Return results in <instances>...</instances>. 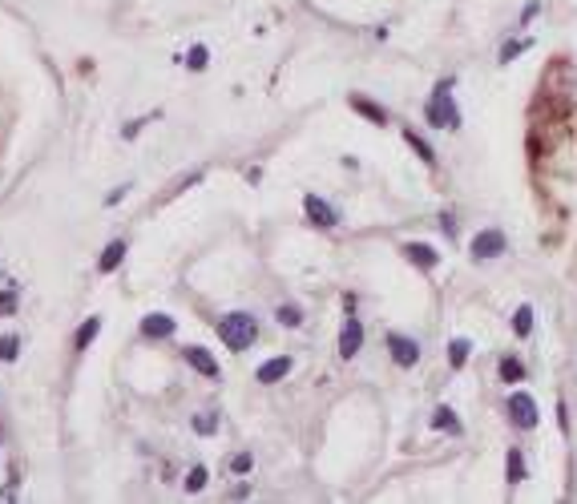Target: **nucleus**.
<instances>
[{
	"label": "nucleus",
	"mask_w": 577,
	"mask_h": 504,
	"mask_svg": "<svg viewBox=\"0 0 577 504\" xmlns=\"http://www.w3.org/2000/svg\"><path fill=\"white\" fill-rule=\"evenodd\" d=\"M254 335H258V327H254L251 315H242V311H234L227 319H218V339L231 347V351H247L254 343Z\"/></svg>",
	"instance_id": "obj_1"
},
{
	"label": "nucleus",
	"mask_w": 577,
	"mask_h": 504,
	"mask_svg": "<svg viewBox=\"0 0 577 504\" xmlns=\"http://www.w3.org/2000/svg\"><path fill=\"white\" fill-rule=\"evenodd\" d=\"M448 89H452V81H444V85H436V93H432V101H428V125H444V129H456L461 125V114H456V105H452V97H448Z\"/></svg>",
	"instance_id": "obj_2"
},
{
	"label": "nucleus",
	"mask_w": 577,
	"mask_h": 504,
	"mask_svg": "<svg viewBox=\"0 0 577 504\" xmlns=\"http://www.w3.org/2000/svg\"><path fill=\"white\" fill-rule=\"evenodd\" d=\"M508 420L521 428V432H529V428H537V399L533 395H525V391H513L508 395Z\"/></svg>",
	"instance_id": "obj_3"
},
{
	"label": "nucleus",
	"mask_w": 577,
	"mask_h": 504,
	"mask_svg": "<svg viewBox=\"0 0 577 504\" xmlns=\"http://www.w3.org/2000/svg\"><path fill=\"white\" fill-rule=\"evenodd\" d=\"M497 254H505V234L501 230H481L472 238V258H497Z\"/></svg>",
	"instance_id": "obj_4"
},
{
	"label": "nucleus",
	"mask_w": 577,
	"mask_h": 504,
	"mask_svg": "<svg viewBox=\"0 0 577 504\" xmlns=\"http://www.w3.org/2000/svg\"><path fill=\"white\" fill-rule=\"evenodd\" d=\"M303 210H307V218H311L315 226H323V230H331L335 222H339V218H335V210L327 206L319 194H307V198H303Z\"/></svg>",
	"instance_id": "obj_5"
},
{
	"label": "nucleus",
	"mask_w": 577,
	"mask_h": 504,
	"mask_svg": "<svg viewBox=\"0 0 577 504\" xmlns=\"http://www.w3.org/2000/svg\"><path fill=\"white\" fill-rule=\"evenodd\" d=\"M388 351H392V359H396L400 367H416V363H420V347H416V339L388 335Z\"/></svg>",
	"instance_id": "obj_6"
},
{
	"label": "nucleus",
	"mask_w": 577,
	"mask_h": 504,
	"mask_svg": "<svg viewBox=\"0 0 577 504\" xmlns=\"http://www.w3.org/2000/svg\"><path fill=\"white\" fill-rule=\"evenodd\" d=\"M359 343H364V323L359 319H344V331H339V355L351 359V355L359 351Z\"/></svg>",
	"instance_id": "obj_7"
},
{
	"label": "nucleus",
	"mask_w": 577,
	"mask_h": 504,
	"mask_svg": "<svg viewBox=\"0 0 577 504\" xmlns=\"http://www.w3.org/2000/svg\"><path fill=\"white\" fill-rule=\"evenodd\" d=\"M186 363L194 367L198 375H206V379H218V363H214V355L206 347H186Z\"/></svg>",
	"instance_id": "obj_8"
},
{
	"label": "nucleus",
	"mask_w": 577,
	"mask_h": 504,
	"mask_svg": "<svg viewBox=\"0 0 577 504\" xmlns=\"http://www.w3.org/2000/svg\"><path fill=\"white\" fill-rule=\"evenodd\" d=\"M141 335L145 339H170L174 335V319L170 315H145L141 319Z\"/></svg>",
	"instance_id": "obj_9"
},
{
	"label": "nucleus",
	"mask_w": 577,
	"mask_h": 504,
	"mask_svg": "<svg viewBox=\"0 0 577 504\" xmlns=\"http://www.w3.org/2000/svg\"><path fill=\"white\" fill-rule=\"evenodd\" d=\"M404 254H408V262H416V267H424V271H432L440 262V254L428 246V242H404Z\"/></svg>",
	"instance_id": "obj_10"
},
{
	"label": "nucleus",
	"mask_w": 577,
	"mask_h": 504,
	"mask_svg": "<svg viewBox=\"0 0 577 504\" xmlns=\"http://www.w3.org/2000/svg\"><path fill=\"white\" fill-rule=\"evenodd\" d=\"M291 371V359L287 355H278V359H267V363L258 367V384H278L283 375Z\"/></svg>",
	"instance_id": "obj_11"
},
{
	"label": "nucleus",
	"mask_w": 577,
	"mask_h": 504,
	"mask_svg": "<svg viewBox=\"0 0 577 504\" xmlns=\"http://www.w3.org/2000/svg\"><path fill=\"white\" fill-rule=\"evenodd\" d=\"M121 258H125V242L117 238V242H109V246L101 251V262H97V271H101V275H109V271H117V262H121Z\"/></svg>",
	"instance_id": "obj_12"
},
{
	"label": "nucleus",
	"mask_w": 577,
	"mask_h": 504,
	"mask_svg": "<svg viewBox=\"0 0 577 504\" xmlns=\"http://www.w3.org/2000/svg\"><path fill=\"white\" fill-rule=\"evenodd\" d=\"M351 105L368 117V121H375V125H384V121H388V109H384V105H375V101H368V97H351Z\"/></svg>",
	"instance_id": "obj_13"
},
{
	"label": "nucleus",
	"mask_w": 577,
	"mask_h": 504,
	"mask_svg": "<svg viewBox=\"0 0 577 504\" xmlns=\"http://www.w3.org/2000/svg\"><path fill=\"white\" fill-rule=\"evenodd\" d=\"M432 424H436V428H444L448 435H461V432H464L461 420H456V412H452V408H436V412H432Z\"/></svg>",
	"instance_id": "obj_14"
},
{
	"label": "nucleus",
	"mask_w": 577,
	"mask_h": 504,
	"mask_svg": "<svg viewBox=\"0 0 577 504\" xmlns=\"http://www.w3.org/2000/svg\"><path fill=\"white\" fill-rule=\"evenodd\" d=\"M97 331H101V319H85V323H81V327H77V335H73L77 351H85V347L97 339Z\"/></svg>",
	"instance_id": "obj_15"
},
{
	"label": "nucleus",
	"mask_w": 577,
	"mask_h": 504,
	"mask_svg": "<svg viewBox=\"0 0 577 504\" xmlns=\"http://www.w3.org/2000/svg\"><path fill=\"white\" fill-rule=\"evenodd\" d=\"M404 141H408V145H412L416 154H420V161H428V165H432V161H436V150H432V145H428V141L420 138V134H416V129H404Z\"/></svg>",
	"instance_id": "obj_16"
},
{
	"label": "nucleus",
	"mask_w": 577,
	"mask_h": 504,
	"mask_svg": "<svg viewBox=\"0 0 577 504\" xmlns=\"http://www.w3.org/2000/svg\"><path fill=\"white\" fill-rule=\"evenodd\" d=\"M501 379H505V384H521V379H525V363H521L517 355L501 359Z\"/></svg>",
	"instance_id": "obj_17"
},
{
	"label": "nucleus",
	"mask_w": 577,
	"mask_h": 504,
	"mask_svg": "<svg viewBox=\"0 0 577 504\" xmlns=\"http://www.w3.org/2000/svg\"><path fill=\"white\" fill-rule=\"evenodd\" d=\"M508 484H521L525 480V456H521V448H508Z\"/></svg>",
	"instance_id": "obj_18"
},
{
	"label": "nucleus",
	"mask_w": 577,
	"mask_h": 504,
	"mask_svg": "<svg viewBox=\"0 0 577 504\" xmlns=\"http://www.w3.org/2000/svg\"><path fill=\"white\" fill-rule=\"evenodd\" d=\"M468 351H472V347H468V339H452V343H448V363L464 367V363H468Z\"/></svg>",
	"instance_id": "obj_19"
},
{
	"label": "nucleus",
	"mask_w": 577,
	"mask_h": 504,
	"mask_svg": "<svg viewBox=\"0 0 577 504\" xmlns=\"http://www.w3.org/2000/svg\"><path fill=\"white\" fill-rule=\"evenodd\" d=\"M513 331H517L521 339L533 331V307H517V315H513Z\"/></svg>",
	"instance_id": "obj_20"
},
{
	"label": "nucleus",
	"mask_w": 577,
	"mask_h": 504,
	"mask_svg": "<svg viewBox=\"0 0 577 504\" xmlns=\"http://www.w3.org/2000/svg\"><path fill=\"white\" fill-rule=\"evenodd\" d=\"M194 432H198V435H214V432H218V415H210V412L194 415Z\"/></svg>",
	"instance_id": "obj_21"
},
{
	"label": "nucleus",
	"mask_w": 577,
	"mask_h": 504,
	"mask_svg": "<svg viewBox=\"0 0 577 504\" xmlns=\"http://www.w3.org/2000/svg\"><path fill=\"white\" fill-rule=\"evenodd\" d=\"M278 323H283V327H299L303 311H299V307H291V303H283V307H278Z\"/></svg>",
	"instance_id": "obj_22"
},
{
	"label": "nucleus",
	"mask_w": 577,
	"mask_h": 504,
	"mask_svg": "<svg viewBox=\"0 0 577 504\" xmlns=\"http://www.w3.org/2000/svg\"><path fill=\"white\" fill-rule=\"evenodd\" d=\"M206 61H210V53L202 45H194L190 53H186V65H190V69H206Z\"/></svg>",
	"instance_id": "obj_23"
},
{
	"label": "nucleus",
	"mask_w": 577,
	"mask_h": 504,
	"mask_svg": "<svg viewBox=\"0 0 577 504\" xmlns=\"http://www.w3.org/2000/svg\"><path fill=\"white\" fill-rule=\"evenodd\" d=\"M251 464H254L251 452H234V456H231V472H234V476H242V472H251Z\"/></svg>",
	"instance_id": "obj_24"
},
{
	"label": "nucleus",
	"mask_w": 577,
	"mask_h": 504,
	"mask_svg": "<svg viewBox=\"0 0 577 504\" xmlns=\"http://www.w3.org/2000/svg\"><path fill=\"white\" fill-rule=\"evenodd\" d=\"M186 488H190V492H202V488H206V468H190Z\"/></svg>",
	"instance_id": "obj_25"
},
{
	"label": "nucleus",
	"mask_w": 577,
	"mask_h": 504,
	"mask_svg": "<svg viewBox=\"0 0 577 504\" xmlns=\"http://www.w3.org/2000/svg\"><path fill=\"white\" fill-rule=\"evenodd\" d=\"M525 48H529V41H508V45L501 48V61H513V57H521Z\"/></svg>",
	"instance_id": "obj_26"
},
{
	"label": "nucleus",
	"mask_w": 577,
	"mask_h": 504,
	"mask_svg": "<svg viewBox=\"0 0 577 504\" xmlns=\"http://www.w3.org/2000/svg\"><path fill=\"white\" fill-rule=\"evenodd\" d=\"M0 355H4V359H17V335H4V339H0Z\"/></svg>",
	"instance_id": "obj_27"
},
{
	"label": "nucleus",
	"mask_w": 577,
	"mask_h": 504,
	"mask_svg": "<svg viewBox=\"0 0 577 504\" xmlns=\"http://www.w3.org/2000/svg\"><path fill=\"white\" fill-rule=\"evenodd\" d=\"M12 307H17V291H4L0 295V315H12Z\"/></svg>",
	"instance_id": "obj_28"
},
{
	"label": "nucleus",
	"mask_w": 577,
	"mask_h": 504,
	"mask_svg": "<svg viewBox=\"0 0 577 504\" xmlns=\"http://www.w3.org/2000/svg\"><path fill=\"white\" fill-rule=\"evenodd\" d=\"M537 12H541V4H525V12H521V21L529 24V21H533V17H537Z\"/></svg>",
	"instance_id": "obj_29"
}]
</instances>
